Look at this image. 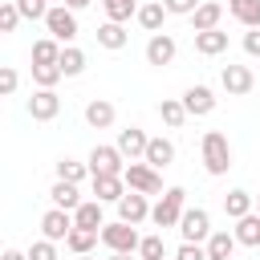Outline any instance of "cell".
Returning <instances> with one entry per match:
<instances>
[{
  "instance_id": "1",
  "label": "cell",
  "mask_w": 260,
  "mask_h": 260,
  "mask_svg": "<svg viewBox=\"0 0 260 260\" xmlns=\"http://www.w3.org/2000/svg\"><path fill=\"white\" fill-rule=\"evenodd\" d=\"M199 154H203V171L207 175H228V167H232V146H228V134H219V130H207L203 134V142H199Z\"/></svg>"
},
{
  "instance_id": "2",
  "label": "cell",
  "mask_w": 260,
  "mask_h": 260,
  "mask_svg": "<svg viewBox=\"0 0 260 260\" xmlns=\"http://www.w3.org/2000/svg\"><path fill=\"white\" fill-rule=\"evenodd\" d=\"M183 211H187V191H183V187H167V191L158 195V203L150 207V223H154L158 232H162V228H179Z\"/></svg>"
},
{
  "instance_id": "3",
  "label": "cell",
  "mask_w": 260,
  "mask_h": 260,
  "mask_svg": "<svg viewBox=\"0 0 260 260\" xmlns=\"http://www.w3.org/2000/svg\"><path fill=\"white\" fill-rule=\"evenodd\" d=\"M102 244H106L110 252H134V256H138L142 236H138V228H134V223L114 219V223H106V228H102Z\"/></svg>"
},
{
  "instance_id": "4",
  "label": "cell",
  "mask_w": 260,
  "mask_h": 260,
  "mask_svg": "<svg viewBox=\"0 0 260 260\" xmlns=\"http://www.w3.org/2000/svg\"><path fill=\"white\" fill-rule=\"evenodd\" d=\"M45 28H49V37H53V41L73 45V41H77V12H73V8H65V4H53V8H49V16H45Z\"/></svg>"
},
{
  "instance_id": "5",
  "label": "cell",
  "mask_w": 260,
  "mask_h": 260,
  "mask_svg": "<svg viewBox=\"0 0 260 260\" xmlns=\"http://www.w3.org/2000/svg\"><path fill=\"white\" fill-rule=\"evenodd\" d=\"M179 232H183V244H207L211 240V215H207V207H187L183 211V219H179Z\"/></svg>"
},
{
  "instance_id": "6",
  "label": "cell",
  "mask_w": 260,
  "mask_h": 260,
  "mask_svg": "<svg viewBox=\"0 0 260 260\" xmlns=\"http://www.w3.org/2000/svg\"><path fill=\"white\" fill-rule=\"evenodd\" d=\"M85 162H89L93 175H126V167H130V162L122 158V150H118V146H106V142H98Z\"/></svg>"
},
{
  "instance_id": "7",
  "label": "cell",
  "mask_w": 260,
  "mask_h": 260,
  "mask_svg": "<svg viewBox=\"0 0 260 260\" xmlns=\"http://www.w3.org/2000/svg\"><path fill=\"white\" fill-rule=\"evenodd\" d=\"M122 179H126V187L138 191V195H162V175H158L154 167H146V162H130Z\"/></svg>"
},
{
  "instance_id": "8",
  "label": "cell",
  "mask_w": 260,
  "mask_h": 260,
  "mask_svg": "<svg viewBox=\"0 0 260 260\" xmlns=\"http://www.w3.org/2000/svg\"><path fill=\"white\" fill-rule=\"evenodd\" d=\"M73 211H61V207H49L41 215V240H53V244H65L69 232H73Z\"/></svg>"
},
{
  "instance_id": "9",
  "label": "cell",
  "mask_w": 260,
  "mask_h": 260,
  "mask_svg": "<svg viewBox=\"0 0 260 260\" xmlns=\"http://www.w3.org/2000/svg\"><path fill=\"white\" fill-rule=\"evenodd\" d=\"M219 85H223V93L228 98H244V93H252V85H256V77H252V69L248 65H223L219 69Z\"/></svg>"
},
{
  "instance_id": "10",
  "label": "cell",
  "mask_w": 260,
  "mask_h": 260,
  "mask_svg": "<svg viewBox=\"0 0 260 260\" xmlns=\"http://www.w3.org/2000/svg\"><path fill=\"white\" fill-rule=\"evenodd\" d=\"M118 150H122V158H130V162H142L146 158V146H150V138H146V130L142 126H126V130H118V142H114Z\"/></svg>"
},
{
  "instance_id": "11",
  "label": "cell",
  "mask_w": 260,
  "mask_h": 260,
  "mask_svg": "<svg viewBox=\"0 0 260 260\" xmlns=\"http://www.w3.org/2000/svg\"><path fill=\"white\" fill-rule=\"evenodd\" d=\"M114 207H118V219H126V223H134V228L150 219V195H138V191H126V195H122V199H118Z\"/></svg>"
},
{
  "instance_id": "12",
  "label": "cell",
  "mask_w": 260,
  "mask_h": 260,
  "mask_svg": "<svg viewBox=\"0 0 260 260\" xmlns=\"http://www.w3.org/2000/svg\"><path fill=\"white\" fill-rule=\"evenodd\" d=\"M57 114H61L57 89H32V98H28V118H32V122H53Z\"/></svg>"
},
{
  "instance_id": "13",
  "label": "cell",
  "mask_w": 260,
  "mask_h": 260,
  "mask_svg": "<svg viewBox=\"0 0 260 260\" xmlns=\"http://www.w3.org/2000/svg\"><path fill=\"white\" fill-rule=\"evenodd\" d=\"M175 53H179V45H175L171 32H154V37L146 41V65H171Z\"/></svg>"
},
{
  "instance_id": "14",
  "label": "cell",
  "mask_w": 260,
  "mask_h": 260,
  "mask_svg": "<svg viewBox=\"0 0 260 260\" xmlns=\"http://www.w3.org/2000/svg\"><path fill=\"white\" fill-rule=\"evenodd\" d=\"M89 179H93V199H98V203H118V199L130 191L122 175H89Z\"/></svg>"
},
{
  "instance_id": "15",
  "label": "cell",
  "mask_w": 260,
  "mask_h": 260,
  "mask_svg": "<svg viewBox=\"0 0 260 260\" xmlns=\"http://www.w3.org/2000/svg\"><path fill=\"white\" fill-rule=\"evenodd\" d=\"M183 106H187L191 118H207V114L215 110V93H211V85H191V89L183 93Z\"/></svg>"
},
{
  "instance_id": "16",
  "label": "cell",
  "mask_w": 260,
  "mask_h": 260,
  "mask_svg": "<svg viewBox=\"0 0 260 260\" xmlns=\"http://www.w3.org/2000/svg\"><path fill=\"white\" fill-rule=\"evenodd\" d=\"M219 20H223V4H219V0H203V4L191 12L195 32H211V28H219Z\"/></svg>"
},
{
  "instance_id": "17",
  "label": "cell",
  "mask_w": 260,
  "mask_h": 260,
  "mask_svg": "<svg viewBox=\"0 0 260 260\" xmlns=\"http://www.w3.org/2000/svg\"><path fill=\"white\" fill-rule=\"evenodd\" d=\"M167 16H171V12H167V4H162V0H146V4L138 8V16H134V20L154 37V32H162V20H167Z\"/></svg>"
},
{
  "instance_id": "18",
  "label": "cell",
  "mask_w": 260,
  "mask_h": 260,
  "mask_svg": "<svg viewBox=\"0 0 260 260\" xmlns=\"http://www.w3.org/2000/svg\"><path fill=\"white\" fill-rule=\"evenodd\" d=\"M114 118H118V110H114V102H106V98H93V102L85 106V122H89L93 130H110Z\"/></svg>"
},
{
  "instance_id": "19",
  "label": "cell",
  "mask_w": 260,
  "mask_h": 260,
  "mask_svg": "<svg viewBox=\"0 0 260 260\" xmlns=\"http://www.w3.org/2000/svg\"><path fill=\"white\" fill-rule=\"evenodd\" d=\"M146 167H154V171H162V167H171L175 162V142L171 138H150V146H146V158H142Z\"/></svg>"
},
{
  "instance_id": "20",
  "label": "cell",
  "mask_w": 260,
  "mask_h": 260,
  "mask_svg": "<svg viewBox=\"0 0 260 260\" xmlns=\"http://www.w3.org/2000/svg\"><path fill=\"white\" fill-rule=\"evenodd\" d=\"M49 199H53V207H61V211H77L85 199L77 195V183H65V179H57L53 187H49Z\"/></svg>"
},
{
  "instance_id": "21",
  "label": "cell",
  "mask_w": 260,
  "mask_h": 260,
  "mask_svg": "<svg viewBox=\"0 0 260 260\" xmlns=\"http://www.w3.org/2000/svg\"><path fill=\"white\" fill-rule=\"evenodd\" d=\"M252 211H256V195H248V191H240V187L223 195V215H228V219H244V215H252Z\"/></svg>"
},
{
  "instance_id": "22",
  "label": "cell",
  "mask_w": 260,
  "mask_h": 260,
  "mask_svg": "<svg viewBox=\"0 0 260 260\" xmlns=\"http://www.w3.org/2000/svg\"><path fill=\"white\" fill-rule=\"evenodd\" d=\"M106 203H98V199H85L77 211H73V223L77 228H89V232H102L106 228V211H102Z\"/></svg>"
},
{
  "instance_id": "23",
  "label": "cell",
  "mask_w": 260,
  "mask_h": 260,
  "mask_svg": "<svg viewBox=\"0 0 260 260\" xmlns=\"http://www.w3.org/2000/svg\"><path fill=\"white\" fill-rule=\"evenodd\" d=\"M195 53H199V57H219V53H228V32H223V28L195 32Z\"/></svg>"
},
{
  "instance_id": "24",
  "label": "cell",
  "mask_w": 260,
  "mask_h": 260,
  "mask_svg": "<svg viewBox=\"0 0 260 260\" xmlns=\"http://www.w3.org/2000/svg\"><path fill=\"white\" fill-rule=\"evenodd\" d=\"M126 41H130V32H126V24H114V20H106V24H98V45H102V49H110V53H118V49H126Z\"/></svg>"
},
{
  "instance_id": "25",
  "label": "cell",
  "mask_w": 260,
  "mask_h": 260,
  "mask_svg": "<svg viewBox=\"0 0 260 260\" xmlns=\"http://www.w3.org/2000/svg\"><path fill=\"white\" fill-rule=\"evenodd\" d=\"M98 240H102V232H89V228H73V232H69V240H65V248H69L73 256H93Z\"/></svg>"
},
{
  "instance_id": "26",
  "label": "cell",
  "mask_w": 260,
  "mask_h": 260,
  "mask_svg": "<svg viewBox=\"0 0 260 260\" xmlns=\"http://www.w3.org/2000/svg\"><path fill=\"white\" fill-rule=\"evenodd\" d=\"M228 12L244 28H260V0H228Z\"/></svg>"
},
{
  "instance_id": "27",
  "label": "cell",
  "mask_w": 260,
  "mask_h": 260,
  "mask_svg": "<svg viewBox=\"0 0 260 260\" xmlns=\"http://www.w3.org/2000/svg\"><path fill=\"white\" fill-rule=\"evenodd\" d=\"M236 244H240V240H236V232H211V240H207L203 248H207V256H211V260H232Z\"/></svg>"
},
{
  "instance_id": "28",
  "label": "cell",
  "mask_w": 260,
  "mask_h": 260,
  "mask_svg": "<svg viewBox=\"0 0 260 260\" xmlns=\"http://www.w3.org/2000/svg\"><path fill=\"white\" fill-rule=\"evenodd\" d=\"M236 240L244 244V248H260V211H252V215H244V219H236Z\"/></svg>"
},
{
  "instance_id": "29",
  "label": "cell",
  "mask_w": 260,
  "mask_h": 260,
  "mask_svg": "<svg viewBox=\"0 0 260 260\" xmlns=\"http://www.w3.org/2000/svg\"><path fill=\"white\" fill-rule=\"evenodd\" d=\"M61 41H53V37H41V41H32V65H57L61 61Z\"/></svg>"
},
{
  "instance_id": "30",
  "label": "cell",
  "mask_w": 260,
  "mask_h": 260,
  "mask_svg": "<svg viewBox=\"0 0 260 260\" xmlns=\"http://www.w3.org/2000/svg\"><path fill=\"white\" fill-rule=\"evenodd\" d=\"M158 118H162V122H167L171 130H179V126H183V122H187L191 114H187L183 98H162V102H158Z\"/></svg>"
},
{
  "instance_id": "31",
  "label": "cell",
  "mask_w": 260,
  "mask_h": 260,
  "mask_svg": "<svg viewBox=\"0 0 260 260\" xmlns=\"http://www.w3.org/2000/svg\"><path fill=\"white\" fill-rule=\"evenodd\" d=\"M102 8H106V20H114V24H126L130 16H138V0H102Z\"/></svg>"
},
{
  "instance_id": "32",
  "label": "cell",
  "mask_w": 260,
  "mask_h": 260,
  "mask_svg": "<svg viewBox=\"0 0 260 260\" xmlns=\"http://www.w3.org/2000/svg\"><path fill=\"white\" fill-rule=\"evenodd\" d=\"M57 65H61V73H65V77H81V73H85V53H81L77 45H65Z\"/></svg>"
},
{
  "instance_id": "33",
  "label": "cell",
  "mask_w": 260,
  "mask_h": 260,
  "mask_svg": "<svg viewBox=\"0 0 260 260\" xmlns=\"http://www.w3.org/2000/svg\"><path fill=\"white\" fill-rule=\"evenodd\" d=\"M85 175H93L89 162H77V158H61L57 162V179H65V183H81Z\"/></svg>"
},
{
  "instance_id": "34",
  "label": "cell",
  "mask_w": 260,
  "mask_h": 260,
  "mask_svg": "<svg viewBox=\"0 0 260 260\" xmlns=\"http://www.w3.org/2000/svg\"><path fill=\"white\" fill-rule=\"evenodd\" d=\"M138 256H142V260H167V240H162V232H154V236H142V244H138Z\"/></svg>"
},
{
  "instance_id": "35",
  "label": "cell",
  "mask_w": 260,
  "mask_h": 260,
  "mask_svg": "<svg viewBox=\"0 0 260 260\" xmlns=\"http://www.w3.org/2000/svg\"><path fill=\"white\" fill-rule=\"evenodd\" d=\"M61 77H65L61 65H32V81H37V89H53Z\"/></svg>"
},
{
  "instance_id": "36",
  "label": "cell",
  "mask_w": 260,
  "mask_h": 260,
  "mask_svg": "<svg viewBox=\"0 0 260 260\" xmlns=\"http://www.w3.org/2000/svg\"><path fill=\"white\" fill-rule=\"evenodd\" d=\"M20 20H24V16H20L16 0H0V32H16Z\"/></svg>"
},
{
  "instance_id": "37",
  "label": "cell",
  "mask_w": 260,
  "mask_h": 260,
  "mask_svg": "<svg viewBox=\"0 0 260 260\" xmlns=\"http://www.w3.org/2000/svg\"><path fill=\"white\" fill-rule=\"evenodd\" d=\"M16 8H20L24 20H45V16H49V4H45V0H20Z\"/></svg>"
},
{
  "instance_id": "38",
  "label": "cell",
  "mask_w": 260,
  "mask_h": 260,
  "mask_svg": "<svg viewBox=\"0 0 260 260\" xmlns=\"http://www.w3.org/2000/svg\"><path fill=\"white\" fill-rule=\"evenodd\" d=\"M28 260H57V244L53 240H37L28 248Z\"/></svg>"
},
{
  "instance_id": "39",
  "label": "cell",
  "mask_w": 260,
  "mask_h": 260,
  "mask_svg": "<svg viewBox=\"0 0 260 260\" xmlns=\"http://www.w3.org/2000/svg\"><path fill=\"white\" fill-rule=\"evenodd\" d=\"M175 260H211V256H207V248H203V244H179Z\"/></svg>"
},
{
  "instance_id": "40",
  "label": "cell",
  "mask_w": 260,
  "mask_h": 260,
  "mask_svg": "<svg viewBox=\"0 0 260 260\" xmlns=\"http://www.w3.org/2000/svg\"><path fill=\"white\" fill-rule=\"evenodd\" d=\"M162 4H167V12H171V16H191L203 0H162Z\"/></svg>"
},
{
  "instance_id": "41",
  "label": "cell",
  "mask_w": 260,
  "mask_h": 260,
  "mask_svg": "<svg viewBox=\"0 0 260 260\" xmlns=\"http://www.w3.org/2000/svg\"><path fill=\"white\" fill-rule=\"evenodd\" d=\"M16 81H20V77H16V69H12V65H4V69H0V93H4V98H8V93H16Z\"/></svg>"
},
{
  "instance_id": "42",
  "label": "cell",
  "mask_w": 260,
  "mask_h": 260,
  "mask_svg": "<svg viewBox=\"0 0 260 260\" xmlns=\"http://www.w3.org/2000/svg\"><path fill=\"white\" fill-rule=\"evenodd\" d=\"M244 53L248 57H260V28H248L244 32Z\"/></svg>"
},
{
  "instance_id": "43",
  "label": "cell",
  "mask_w": 260,
  "mask_h": 260,
  "mask_svg": "<svg viewBox=\"0 0 260 260\" xmlns=\"http://www.w3.org/2000/svg\"><path fill=\"white\" fill-rule=\"evenodd\" d=\"M0 260H28V252H20V248H4Z\"/></svg>"
},
{
  "instance_id": "44",
  "label": "cell",
  "mask_w": 260,
  "mask_h": 260,
  "mask_svg": "<svg viewBox=\"0 0 260 260\" xmlns=\"http://www.w3.org/2000/svg\"><path fill=\"white\" fill-rule=\"evenodd\" d=\"M93 0H65V8H73V12H81V8H89Z\"/></svg>"
},
{
  "instance_id": "45",
  "label": "cell",
  "mask_w": 260,
  "mask_h": 260,
  "mask_svg": "<svg viewBox=\"0 0 260 260\" xmlns=\"http://www.w3.org/2000/svg\"><path fill=\"white\" fill-rule=\"evenodd\" d=\"M110 260H134V252H110Z\"/></svg>"
},
{
  "instance_id": "46",
  "label": "cell",
  "mask_w": 260,
  "mask_h": 260,
  "mask_svg": "<svg viewBox=\"0 0 260 260\" xmlns=\"http://www.w3.org/2000/svg\"><path fill=\"white\" fill-rule=\"evenodd\" d=\"M77 260H98V256H77Z\"/></svg>"
},
{
  "instance_id": "47",
  "label": "cell",
  "mask_w": 260,
  "mask_h": 260,
  "mask_svg": "<svg viewBox=\"0 0 260 260\" xmlns=\"http://www.w3.org/2000/svg\"><path fill=\"white\" fill-rule=\"evenodd\" d=\"M256 211H260V195H256Z\"/></svg>"
},
{
  "instance_id": "48",
  "label": "cell",
  "mask_w": 260,
  "mask_h": 260,
  "mask_svg": "<svg viewBox=\"0 0 260 260\" xmlns=\"http://www.w3.org/2000/svg\"><path fill=\"white\" fill-rule=\"evenodd\" d=\"M16 4H20V0H16Z\"/></svg>"
}]
</instances>
